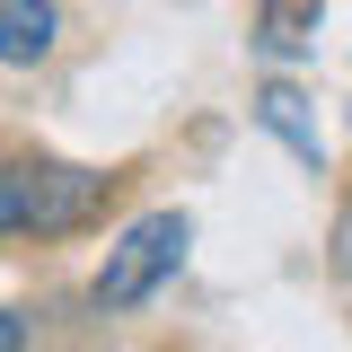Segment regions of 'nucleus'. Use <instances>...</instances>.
<instances>
[{
    "label": "nucleus",
    "instance_id": "423d86ee",
    "mask_svg": "<svg viewBox=\"0 0 352 352\" xmlns=\"http://www.w3.org/2000/svg\"><path fill=\"white\" fill-rule=\"evenodd\" d=\"M326 264H335V273H344V282H352V203H344V212H335V247H326Z\"/></svg>",
    "mask_w": 352,
    "mask_h": 352
},
{
    "label": "nucleus",
    "instance_id": "f03ea898",
    "mask_svg": "<svg viewBox=\"0 0 352 352\" xmlns=\"http://www.w3.org/2000/svg\"><path fill=\"white\" fill-rule=\"evenodd\" d=\"M185 247H194V220H185V212H141L124 238L106 247V264H97V291H88V300L106 308V317L141 308L159 282H176V273H185Z\"/></svg>",
    "mask_w": 352,
    "mask_h": 352
},
{
    "label": "nucleus",
    "instance_id": "39448f33",
    "mask_svg": "<svg viewBox=\"0 0 352 352\" xmlns=\"http://www.w3.org/2000/svg\"><path fill=\"white\" fill-rule=\"evenodd\" d=\"M53 53V0H0V62L27 71Z\"/></svg>",
    "mask_w": 352,
    "mask_h": 352
},
{
    "label": "nucleus",
    "instance_id": "20e7f679",
    "mask_svg": "<svg viewBox=\"0 0 352 352\" xmlns=\"http://www.w3.org/2000/svg\"><path fill=\"white\" fill-rule=\"evenodd\" d=\"M256 124L273 132V141H291V159L317 168V115H308V97H300L291 80H264V88H256Z\"/></svg>",
    "mask_w": 352,
    "mask_h": 352
},
{
    "label": "nucleus",
    "instance_id": "0eeeda50",
    "mask_svg": "<svg viewBox=\"0 0 352 352\" xmlns=\"http://www.w3.org/2000/svg\"><path fill=\"white\" fill-rule=\"evenodd\" d=\"M0 352H27V308H0Z\"/></svg>",
    "mask_w": 352,
    "mask_h": 352
},
{
    "label": "nucleus",
    "instance_id": "7ed1b4c3",
    "mask_svg": "<svg viewBox=\"0 0 352 352\" xmlns=\"http://www.w3.org/2000/svg\"><path fill=\"white\" fill-rule=\"evenodd\" d=\"M317 9L326 0H256V53L264 62H300L317 44Z\"/></svg>",
    "mask_w": 352,
    "mask_h": 352
},
{
    "label": "nucleus",
    "instance_id": "f257e3e1",
    "mask_svg": "<svg viewBox=\"0 0 352 352\" xmlns=\"http://www.w3.org/2000/svg\"><path fill=\"white\" fill-rule=\"evenodd\" d=\"M115 176L106 168H71V159H9L0 176V229L9 238H62L80 220L106 212Z\"/></svg>",
    "mask_w": 352,
    "mask_h": 352
}]
</instances>
